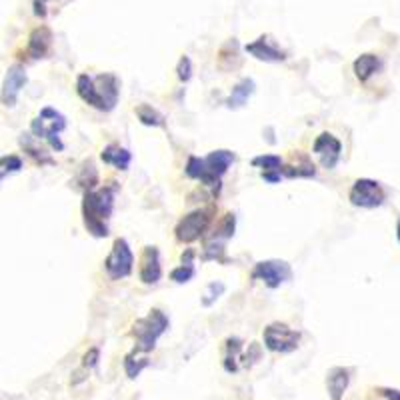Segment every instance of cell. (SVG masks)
<instances>
[{
    "mask_svg": "<svg viewBox=\"0 0 400 400\" xmlns=\"http://www.w3.org/2000/svg\"><path fill=\"white\" fill-rule=\"evenodd\" d=\"M116 182L111 180L106 187L99 190L84 192L82 199V218L84 226L94 238H106L109 236V218L114 209V196H116Z\"/></svg>",
    "mask_w": 400,
    "mask_h": 400,
    "instance_id": "cell-1",
    "label": "cell"
},
{
    "mask_svg": "<svg viewBox=\"0 0 400 400\" xmlns=\"http://www.w3.org/2000/svg\"><path fill=\"white\" fill-rule=\"evenodd\" d=\"M77 92L80 99L92 109L102 112H111L116 102H118V94H121V82L118 78L104 72L99 77H89V74H80L77 78Z\"/></svg>",
    "mask_w": 400,
    "mask_h": 400,
    "instance_id": "cell-2",
    "label": "cell"
},
{
    "mask_svg": "<svg viewBox=\"0 0 400 400\" xmlns=\"http://www.w3.org/2000/svg\"><path fill=\"white\" fill-rule=\"evenodd\" d=\"M236 156L230 150H214L204 158L190 156L187 162V177L200 180L204 187L212 189L216 194L221 192V178L226 174V170L233 167Z\"/></svg>",
    "mask_w": 400,
    "mask_h": 400,
    "instance_id": "cell-3",
    "label": "cell"
},
{
    "mask_svg": "<svg viewBox=\"0 0 400 400\" xmlns=\"http://www.w3.org/2000/svg\"><path fill=\"white\" fill-rule=\"evenodd\" d=\"M168 316L158 309L146 314L145 318L136 321L133 326V336L136 338V350H140L143 355H148L155 350L156 343L162 334L168 330Z\"/></svg>",
    "mask_w": 400,
    "mask_h": 400,
    "instance_id": "cell-4",
    "label": "cell"
},
{
    "mask_svg": "<svg viewBox=\"0 0 400 400\" xmlns=\"http://www.w3.org/2000/svg\"><path fill=\"white\" fill-rule=\"evenodd\" d=\"M67 128V118H65V114H60V112L52 109V106H45L43 111L38 112V116L34 118L33 123H30V133L40 140H46L48 145L52 146L55 150H65V145H62V140H60V136L58 134L62 133Z\"/></svg>",
    "mask_w": 400,
    "mask_h": 400,
    "instance_id": "cell-5",
    "label": "cell"
},
{
    "mask_svg": "<svg viewBox=\"0 0 400 400\" xmlns=\"http://www.w3.org/2000/svg\"><path fill=\"white\" fill-rule=\"evenodd\" d=\"M212 218H214V206L199 209V211H192L187 216H182L174 228L177 240L182 245H190V243L202 238L212 224Z\"/></svg>",
    "mask_w": 400,
    "mask_h": 400,
    "instance_id": "cell-6",
    "label": "cell"
},
{
    "mask_svg": "<svg viewBox=\"0 0 400 400\" xmlns=\"http://www.w3.org/2000/svg\"><path fill=\"white\" fill-rule=\"evenodd\" d=\"M265 346L270 352H278V355H289L292 350L299 348L300 333L290 328L289 324L284 323H272L265 328Z\"/></svg>",
    "mask_w": 400,
    "mask_h": 400,
    "instance_id": "cell-7",
    "label": "cell"
},
{
    "mask_svg": "<svg viewBox=\"0 0 400 400\" xmlns=\"http://www.w3.org/2000/svg\"><path fill=\"white\" fill-rule=\"evenodd\" d=\"M133 267H134V256L133 250L128 243L124 238H116L112 243L111 255L106 256L104 260V270L106 274L112 278V280H121V278H126L133 274Z\"/></svg>",
    "mask_w": 400,
    "mask_h": 400,
    "instance_id": "cell-8",
    "label": "cell"
},
{
    "mask_svg": "<svg viewBox=\"0 0 400 400\" xmlns=\"http://www.w3.org/2000/svg\"><path fill=\"white\" fill-rule=\"evenodd\" d=\"M384 199H387V194L380 187V182L370 180V178H358L348 192L350 204L358 206V209H378V206H382Z\"/></svg>",
    "mask_w": 400,
    "mask_h": 400,
    "instance_id": "cell-9",
    "label": "cell"
},
{
    "mask_svg": "<svg viewBox=\"0 0 400 400\" xmlns=\"http://www.w3.org/2000/svg\"><path fill=\"white\" fill-rule=\"evenodd\" d=\"M252 278L262 280L268 289H278L292 278V268L289 262L278 260V258L262 260V262H256V267L252 268Z\"/></svg>",
    "mask_w": 400,
    "mask_h": 400,
    "instance_id": "cell-10",
    "label": "cell"
},
{
    "mask_svg": "<svg viewBox=\"0 0 400 400\" xmlns=\"http://www.w3.org/2000/svg\"><path fill=\"white\" fill-rule=\"evenodd\" d=\"M312 155L318 158V162L326 170H333L340 162L343 156V145L333 133H323L316 136L314 145H312Z\"/></svg>",
    "mask_w": 400,
    "mask_h": 400,
    "instance_id": "cell-11",
    "label": "cell"
},
{
    "mask_svg": "<svg viewBox=\"0 0 400 400\" xmlns=\"http://www.w3.org/2000/svg\"><path fill=\"white\" fill-rule=\"evenodd\" d=\"M245 50L250 56H255L256 60H262V62H284L287 60V52L280 50L277 43L268 34L256 38L255 43H250V45H246Z\"/></svg>",
    "mask_w": 400,
    "mask_h": 400,
    "instance_id": "cell-12",
    "label": "cell"
},
{
    "mask_svg": "<svg viewBox=\"0 0 400 400\" xmlns=\"http://www.w3.org/2000/svg\"><path fill=\"white\" fill-rule=\"evenodd\" d=\"M138 277L143 284H156L162 277L160 268V255L156 246H145L140 252V267H138Z\"/></svg>",
    "mask_w": 400,
    "mask_h": 400,
    "instance_id": "cell-13",
    "label": "cell"
},
{
    "mask_svg": "<svg viewBox=\"0 0 400 400\" xmlns=\"http://www.w3.org/2000/svg\"><path fill=\"white\" fill-rule=\"evenodd\" d=\"M28 82L26 70L21 65H12L6 70V78H4V89H2V102L4 106H14L16 99L21 94V90L24 89V84Z\"/></svg>",
    "mask_w": 400,
    "mask_h": 400,
    "instance_id": "cell-14",
    "label": "cell"
},
{
    "mask_svg": "<svg viewBox=\"0 0 400 400\" xmlns=\"http://www.w3.org/2000/svg\"><path fill=\"white\" fill-rule=\"evenodd\" d=\"M350 374H352V370L345 367H334L328 370V374H326V389H328L330 400H343L346 389L350 384Z\"/></svg>",
    "mask_w": 400,
    "mask_h": 400,
    "instance_id": "cell-15",
    "label": "cell"
},
{
    "mask_svg": "<svg viewBox=\"0 0 400 400\" xmlns=\"http://www.w3.org/2000/svg\"><path fill=\"white\" fill-rule=\"evenodd\" d=\"M50 46H52V33L50 28L46 26H38L34 28L30 36H28V48L26 52L30 58L38 60V58H45L48 52H50Z\"/></svg>",
    "mask_w": 400,
    "mask_h": 400,
    "instance_id": "cell-16",
    "label": "cell"
},
{
    "mask_svg": "<svg viewBox=\"0 0 400 400\" xmlns=\"http://www.w3.org/2000/svg\"><path fill=\"white\" fill-rule=\"evenodd\" d=\"M100 158H102L104 165H111V167L118 168V170H128L130 162H133V155L126 148H123L121 145H114V143L102 148Z\"/></svg>",
    "mask_w": 400,
    "mask_h": 400,
    "instance_id": "cell-17",
    "label": "cell"
},
{
    "mask_svg": "<svg viewBox=\"0 0 400 400\" xmlns=\"http://www.w3.org/2000/svg\"><path fill=\"white\" fill-rule=\"evenodd\" d=\"M256 84L252 78H243L240 82H236V87L230 92V96L226 99V106L228 109H243L248 99L255 94Z\"/></svg>",
    "mask_w": 400,
    "mask_h": 400,
    "instance_id": "cell-18",
    "label": "cell"
},
{
    "mask_svg": "<svg viewBox=\"0 0 400 400\" xmlns=\"http://www.w3.org/2000/svg\"><path fill=\"white\" fill-rule=\"evenodd\" d=\"M378 68H380V58L377 55L358 56L355 60V65H352V70H355L356 78L360 82H367L372 74H377Z\"/></svg>",
    "mask_w": 400,
    "mask_h": 400,
    "instance_id": "cell-19",
    "label": "cell"
},
{
    "mask_svg": "<svg viewBox=\"0 0 400 400\" xmlns=\"http://www.w3.org/2000/svg\"><path fill=\"white\" fill-rule=\"evenodd\" d=\"M36 136L34 134H21V146L24 148V152L33 158L36 165H55V160L50 158V155L46 152L45 148H38L36 146V140H34Z\"/></svg>",
    "mask_w": 400,
    "mask_h": 400,
    "instance_id": "cell-20",
    "label": "cell"
},
{
    "mask_svg": "<svg viewBox=\"0 0 400 400\" xmlns=\"http://www.w3.org/2000/svg\"><path fill=\"white\" fill-rule=\"evenodd\" d=\"M282 177L287 178H314L316 177V168L312 165L311 160H309V156L302 155L300 158V165L296 162H290V165H284L282 167Z\"/></svg>",
    "mask_w": 400,
    "mask_h": 400,
    "instance_id": "cell-21",
    "label": "cell"
},
{
    "mask_svg": "<svg viewBox=\"0 0 400 400\" xmlns=\"http://www.w3.org/2000/svg\"><path fill=\"white\" fill-rule=\"evenodd\" d=\"M136 116H138V121L145 124V126H165V116L160 114V112L152 109L150 104H140V106H136Z\"/></svg>",
    "mask_w": 400,
    "mask_h": 400,
    "instance_id": "cell-22",
    "label": "cell"
},
{
    "mask_svg": "<svg viewBox=\"0 0 400 400\" xmlns=\"http://www.w3.org/2000/svg\"><path fill=\"white\" fill-rule=\"evenodd\" d=\"M78 187L89 192V190H94V187L99 184V170L92 162H84V167L80 168V174L77 178Z\"/></svg>",
    "mask_w": 400,
    "mask_h": 400,
    "instance_id": "cell-23",
    "label": "cell"
},
{
    "mask_svg": "<svg viewBox=\"0 0 400 400\" xmlns=\"http://www.w3.org/2000/svg\"><path fill=\"white\" fill-rule=\"evenodd\" d=\"M250 165L256 168H260L262 172H278V174H282V167H284L282 158L278 155L256 156V158H252Z\"/></svg>",
    "mask_w": 400,
    "mask_h": 400,
    "instance_id": "cell-24",
    "label": "cell"
},
{
    "mask_svg": "<svg viewBox=\"0 0 400 400\" xmlns=\"http://www.w3.org/2000/svg\"><path fill=\"white\" fill-rule=\"evenodd\" d=\"M140 352L134 348L130 355L124 358V370H126V374L128 378H136L140 372H143V368L148 367V358L146 356H138Z\"/></svg>",
    "mask_w": 400,
    "mask_h": 400,
    "instance_id": "cell-25",
    "label": "cell"
},
{
    "mask_svg": "<svg viewBox=\"0 0 400 400\" xmlns=\"http://www.w3.org/2000/svg\"><path fill=\"white\" fill-rule=\"evenodd\" d=\"M234 228H236V216H234L233 212H226L223 218H221V223L216 224L214 236H221L224 240H228V238H233Z\"/></svg>",
    "mask_w": 400,
    "mask_h": 400,
    "instance_id": "cell-26",
    "label": "cell"
},
{
    "mask_svg": "<svg viewBox=\"0 0 400 400\" xmlns=\"http://www.w3.org/2000/svg\"><path fill=\"white\" fill-rule=\"evenodd\" d=\"M224 290H226V287H224L223 282H211V284L204 289V294H202V300H200V302H202V306H204V309L212 306L216 300L223 296Z\"/></svg>",
    "mask_w": 400,
    "mask_h": 400,
    "instance_id": "cell-27",
    "label": "cell"
},
{
    "mask_svg": "<svg viewBox=\"0 0 400 400\" xmlns=\"http://www.w3.org/2000/svg\"><path fill=\"white\" fill-rule=\"evenodd\" d=\"M194 274H196L194 262H182L180 267L174 268V270L170 272V280H174L177 284H184V282H189Z\"/></svg>",
    "mask_w": 400,
    "mask_h": 400,
    "instance_id": "cell-28",
    "label": "cell"
},
{
    "mask_svg": "<svg viewBox=\"0 0 400 400\" xmlns=\"http://www.w3.org/2000/svg\"><path fill=\"white\" fill-rule=\"evenodd\" d=\"M0 168H2V178H6V174H11V172H18L21 168H23V160H21V156L16 155H9L2 158V162H0Z\"/></svg>",
    "mask_w": 400,
    "mask_h": 400,
    "instance_id": "cell-29",
    "label": "cell"
},
{
    "mask_svg": "<svg viewBox=\"0 0 400 400\" xmlns=\"http://www.w3.org/2000/svg\"><path fill=\"white\" fill-rule=\"evenodd\" d=\"M177 74L182 82H189L190 80V77H192V62H190L189 56H182V58L178 60Z\"/></svg>",
    "mask_w": 400,
    "mask_h": 400,
    "instance_id": "cell-30",
    "label": "cell"
},
{
    "mask_svg": "<svg viewBox=\"0 0 400 400\" xmlns=\"http://www.w3.org/2000/svg\"><path fill=\"white\" fill-rule=\"evenodd\" d=\"M374 394L378 400H400V390L396 389H377Z\"/></svg>",
    "mask_w": 400,
    "mask_h": 400,
    "instance_id": "cell-31",
    "label": "cell"
},
{
    "mask_svg": "<svg viewBox=\"0 0 400 400\" xmlns=\"http://www.w3.org/2000/svg\"><path fill=\"white\" fill-rule=\"evenodd\" d=\"M99 348H90L89 352L84 355V358H82V365L87 368H94L96 367V362H99Z\"/></svg>",
    "mask_w": 400,
    "mask_h": 400,
    "instance_id": "cell-32",
    "label": "cell"
},
{
    "mask_svg": "<svg viewBox=\"0 0 400 400\" xmlns=\"http://www.w3.org/2000/svg\"><path fill=\"white\" fill-rule=\"evenodd\" d=\"M396 234H399V240H400V221H399V228H396Z\"/></svg>",
    "mask_w": 400,
    "mask_h": 400,
    "instance_id": "cell-33",
    "label": "cell"
}]
</instances>
